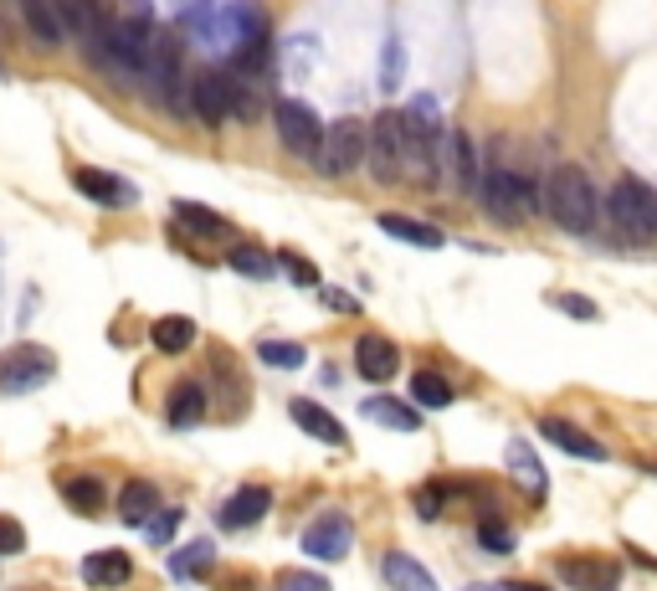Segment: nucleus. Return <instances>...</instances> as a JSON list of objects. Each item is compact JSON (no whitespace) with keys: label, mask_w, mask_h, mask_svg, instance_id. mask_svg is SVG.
<instances>
[{"label":"nucleus","mask_w":657,"mask_h":591,"mask_svg":"<svg viewBox=\"0 0 657 591\" xmlns=\"http://www.w3.org/2000/svg\"><path fill=\"white\" fill-rule=\"evenodd\" d=\"M155 510H160V489L149 484V479L123 484V494H119V520L123 524H149V514Z\"/></svg>","instance_id":"a878e982"},{"label":"nucleus","mask_w":657,"mask_h":591,"mask_svg":"<svg viewBox=\"0 0 657 591\" xmlns=\"http://www.w3.org/2000/svg\"><path fill=\"white\" fill-rule=\"evenodd\" d=\"M416 514H421V520H437V514H442V489H421V494H416Z\"/></svg>","instance_id":"ea45409f"},{"label":"nucleus","mask_w":657,"mask_h":591,"mask_svg":"<svg viewBox=\"0 0 657 591\" xmlns=\"http://www.w3.org/2000/svg\"><path fill=\"white\" fill-rule=\"evenodd\" d=\"M52 6H57V21H62V31H68V37H78V41H93L98 27L108 21L103 0H52Z\"/></svg>","instance_id":"aec40b11"},{"label":"nucleus","mask_w":657,"mask_h":591,"mask_svg":"<svg viewBox=\"0 0 657 591\" xmlns=\"http://www.w3.org/2000/svg\"><path fill=\"white\" fill-rule=\"evenodd\" d=\"M82 581L88 587H123V581L135 577V555L129 551H93V555H82Z\"/></svg>","instance_id":"a211bd4d"},{"label":"nucleus","mask_w":657,"mask_h":591,"mask_svg":"<svg viewBox=\"0 0 657 591\" xmlns=\"http://www.w3.org/2000/svg\"><path fill=\"white\" fill-rule=\"evenodd\" d=\"M149 345L165 349V355H186V349L196 345V319H186V314H165V319L149 324Z\"/></svg>","instance_id":"b1692460"},{"label":"nucleus","mask_w":657,"mask_h":591,"mask_svg":"<svg viewBox=\"0 0 657 591\" xmlns=\"http://www.w3.org/2000/svg\"><path fill=\"white\" fill-rule=\"evenodd\" d=\"M272 124H278V139L288 155H298V160H313L323 145V119L313 114L303 98H282V104H272Z\"/></svg>","instance_id":"0eeeda50"},{"label":"nucleus","mask_w":657,"mask_h":591,"mask_svg":"<svg viewBox=\"0 0 657 591\" xmlns=\"http://www.w3.org/2000/svg\"><path fill=\"white\" fill-rule=\"evenodd\" d=\"M227 268H231V273H242V278L268 283L272 273H278V257L262 253V247H252V243H237V247L227 253Z\"/></svg>","instance_id":"cd10ccee"},{"label":"nucleus","mask_w":657,"mask_h":591,"mask_svg":"<svg viewBox=\"0 0 657 591\" xmlns=\"http://www.w3.org/2000/svg\"><path fill=\"white\" fill-rule=\"evenodd\" d=\"M206 386L201 381H180V386L170 391V427H196V422H206Z\"/></svg>","instance_id":"393cba45"},{"label":"nucleus","mask_w":657,"mask_h":591,"mask_svg":"<svg viewBox=\"0 0 657 591\" xmlns=\"http://www.w3.org/2000/svg\"><path fill=\"white\" fill-rule=\"evenodd\" d=\"M550 304H555V309H560V314H570V319H580V324L601 319V309H596V304H590V298H580V294H555Z\"/></svg>","instance_id":"c9c22d12"},{"label":"nucleus","mask_w":657,"mask_h":591,"mask_svg":"<svg viewBox=\"0 0 657 591\" xmlns=\"http://www.w3.org/2000/svg\"><path fill=\"white\" fill-rule=\"evenodd\" d=\"M268 510H272V494H268V489H262V484H247V489H237V494L221 504V514H216V520H221V530H247V524H257Z\"/></svg>","instance_id":"dca6fc26"},{"label":"nucleus","mask_w":657,"mask_h":591,"mask_svg":"<svg viewBox=\"0 0 657 591\" xmlns=\"http://www.w3.org/2000/svg\"><path fill=\"white\" fill-rule=\"evenodd\" d=\"M278 268L288 273V278H293L298 288H319V268H313V263H309L303 253H288V247H282V253H278Z\"/></svg>","instance_id":"72a5a7b5"},{"label":"nucleus","mask_w":657,"mask_h":591,"mask_svg":"<svg viewBox=\"0 0 657 591\" xmlns=\"http://www.w3.org/2000/svg\"><path fill=\"white\" fill-rule=\"evenodd\" d=\"M288 412H293V422L309 432V437H319V443H329V447H349L345 422H339L329 406L309 402V396H298V402H288Z\"/></svg>","instance_id":"4468645a"},{"label":"nucleus","mask_w":657,"mask_h":591,"mask_svg":"<svg viewBox=\"0 0 657 591\" xmlns=\"http://www.w3.org/2000/svg\"><path fill=\"white\" fill-rule=\"evenodd\" d=\"M606 216L627 243H657V190L647 180H617L606 196Z\"/></svg>","instance_id":"7ed1b4c3"},{"label":"nucleus","mask_w":657,"mask_h":591,"mask_svg":"<svg viewBox=\"0 0 657 591\" xmlns=\"http://www.w3.org/2000/svg\"><path fill=\"white\" fill-rule=\"evenodd\" d=\"M442 165L452 170L457 196H478V175H484V165H478V149H472V139L462 135V129H452V135L442 139Z\"/></svg>","instance_id":"ddd939ff"},{"label":"nucleus","mask_w":657,"mask_h":591,"mask_svg":"<svg viewBox=\"0 0 657 591\" xmlns=\"http://www.w3.org/2000/svg\"><path fill=\"white\" fill-rule=\"evenodd\" d=\"M504 463H509L514 484H519L524 494H529V499L539 504V499H545V484H550V479H545V463L535 457V447L524 443V437H514V443H509V453H504Z\"/></svg>","instance_id":"6ab92c4d"},{"label":"nucleus","mask_w":657,"mask_h":591,"mask_svg":"<svg viewBox=\"0 0 657 591\" xmlns=\"http://www.w3.org/2000/svg\"><path fill=\"white\" fill-rule=\"evenodd\" d=\"M365 149H370V124L365 119H335L323 129V145L313 155L323 175H349L365 165Z\"/></svg>","instance_id":"423d86ee"},{"label":"nucleus","mask_w":657,"mask_h":591,"mask_svg":"<svg viewBox=\"0 0 657 591\" xmlns=\"http://www.w3.org/2000/svg\"><path fill=\"white\" fill-rule=\"evenodd\" d=\"M57 494L68 499V510H78V514H98V510H103V484H98L93 473H68V479L57 484Z\"/></svg>","instance_id":"bb28decb"},{"label":"nucleus","mask_w":657,"mask_h":591,"mask_svg":"<svg viewBox=\"0 0 657 591\" xmlns=\"http://www.w3.org/2000/svg\"><path fill=\"white\" fill-rule=\"evenodd\" d=\"M478 201L494 216L498 227H519L529 211H545V186H535L524 170L504 160H488L484 175H478Z\"/></svg>","instance_id":"f03ea898"},{"label":"nucleus","mask_w":657,"mask_h":591,"mask_svg":"<svg viewBox=\"0 0 657 591\" xmlns=\"http://www.w3.org/2000/svg\"><path fill=\"white\" fill-rule=\"evenodd\" d=\"M539 432H545V443H555L560 453H570V457H590V463H601L606 457V447L596 443V437H586V432L570 427L565 417H545L539 422Z\"/></svg>","instance_id":"5701e85b"},{"label":"nucleus","mask_w":657,"mask_h":591,"mask_svg":"<svg viewBox=\"0 0 657 591\" xmlns=\"http://www.w3.org/2000/svg\"><path fill=\"white\" fill-rule=\"evenodd\" d=\"M57 376V355L47 345H11L0 355V396H31Z\"/></svg>","instance_id":"39448f33"},{"label":"nucleus","mask_w":657,"mask_h":591,"mask_svg":"<svg viewBox=\"0 0 657 591\" xmlns=\"http://www.w3.org/2000/svg\"><path fill=\"white\" fill-rule=\"evenodd\" d=\"M272 591H335L323 577H313V571H288V577H278V587Z\"/></svg>","instance_id":"4c0bfd02"},{"label":"nucleus","mask_w":657,"mask_h":591,"mask_svg":"<svg viewBox=\"0 0 657 591\" xmlns=\"http://www.w3.org/2000/svg\"><path fill=\"white\" fill-rule=\"evenodd\" d=\"M365 422H376V427H390V432H416L421 427V412H416L411 402H401V396H370V402H360Z\"/></svg>","instance_id":"4be33fe9"},{"label":"nucleus","mask_w":657,"mask_h":591,"mask_svg":"<svg viewBox=\"0 0 657 591\" xmlns=\"http://www.w3.org/2000/svg\"><path fill=\"white\" fill-rule=\"evenodd\" d=\"M72 186H78L93 206H108V211H129V206L139 201V190L129 186L123 175L98 170V165H78V170H72Z\"/></svg>","instance_id":"9d476101"},{"label":"nucleus","mask_w":657,"mask_h":591,"mask_svg":"<svg viewBox=\"0 0 657 591\" xmlns=\"http://www.w3.org/2000/svg\"><path fill=\"white\" fill-rule=\"evenodd\" d=\"M257 361H268L272 371H298V365L309 361V349L298 345V339H262V345H257Z\"/></svg>","instance_id":"473e14b6"},{"label":"nucleus","mask_w":657,"mask_h":591,"mask_svg":"<svg viewBox=\"0 0 657 591\" xmlns=\"http://www.w3.org/2000/svg\"><path fill=\"white\" fill-rule=\"evenodd\" d=\"M560 581L576 591H617L621 587V571L601 555H565L560 561Z\"/></svg>","instance_id":"f8f14e48"},{"label":"nucleus","mask_w":657,"mask_h":591,"mask_svg":"<svg viewBox=\"0 0 657 591\" xmlns=\"http://www.w3.org/2000/svg\"><path fill=\"white\" fill-rule=\"evenodd\" d=\"M175 524H180V510H155V514H149V524H145L149 545H170V540H175Z\"/></svg>","instance_id":"f704fd0d"},{"label":"nucleus","mask_w":657,"mask_h":591,"mask_svg":"<svg viewBox=\"0 0 657 591\" xmlns=\"http://www.w3.org/2000/svg\"><path fill=\"white\" fill-rule=\"evenodd\" d=\"M627 555H631V561H637V565H647V571H657V561H653V555H647V551H637V545H627Z\"/></svg>","instance_id":"a19ab883"},{"label":"nucleus","mask_w":657,"mask_h":591,"mask_svg":"<svg viewBox=\"0 0 657 591\" xmlns=\"http://www.w3.org/2000/svg\"><path fill=\"white\" fill-rule=\"evenodd\" d=\"M376 227L386 232V237H396V243L421 247V253H437V247H447V237L431 227V221H416V216H401V211H380Z\"/></svg>","instance_id":"f3484780"},{"label":"nucleus","mask_w":657,"mask_h":591,"mask_svg":"<svg viewBox=\"0 0 657 591\" xmlns=\"http://www.w3.org/2000/svg\"><path fill=\"white\" fill-rule=\"evenodd\" d=\"M139 88L149 93L155 108H170V114L186 108V98H180V37H175V31H155V37H149V57H145V78H139Z\"/></svg>","instance_id":"20e7f679"},{"label":"nucleus","mask_w":657,"mask_h":591,"mask_svg":"<svg viewBox=\"0 0 657 591\" xmlns=\"http://www.w3.org/2000/svg\"><path fill=\"white\" fill-rule=\"evenodd\" d=\"M545 211L560 232L570 237H590L601 227V196L590 186V175L580 165H555L550 180H545Z\"/></svg>","instance_id":"f257e3e1"},{"label":"nucleus","mask_w":657,"mask_h":591,"mask_svg":"<svg viewBox=\"0 0 657 591\" xmlns=\"http://www.w3.org/2000/svg\"><path fill=\"white\" fill-rule=\"evenodd\" d=\"M380 577H386L390 591H437L431 571L416 561V555H406V551H386V561H380Z\"/></svg>","instance_id":"412c9836"},{"label":"nucleus","mask_w":657,"mask_h":591,"mask_svg":"<svg viewBox=\"0 0 657 591\" xmlns=\"http://www.w3.org/2000/svg\"><path fill=\"white\" fill-rule=\"evenodd\" d=\"M478 545H484V551H514V535L498 530V520H484L478 524Z\"/></svg>","instance_id":"58836bf2"},{"label":"nucleus","mask_w":657,"mask_h":591,"mask_svg":"<svg viewBox=\"0 0 657 591\" xmlns=\"http://www.w3.org/2000/svg\"><path fill=\"white\" fill-rule=\"evenodd\" d=\"M355 371H360L365 381H390L401 371V349L390 345L386 335H360V345H355Z\"/></svg>","instance_id":"2eb2a0df"},{"label":"nucleus","mask_w":657,"mask_h":591,"mask_svg":"<svg viewBox=\"0 0 657 591\" xmlns=\"http://www.w3.org/2000/svg\"><path fill=\"white\" fill-rule=\"evenodd\" d=\"M216 561V545L211 540H190L186 551H175V561H170V571L180 581H196V577H206V565Z\"/></svg>","instance_id":"2f4dec72"},{"label":"nucleus","mask_w":657,"mask_h":591,"mask_svg":"<svg viewBox=\"0 0 657 591\" xmlns=\"http://www.w3.org/2000/svg\"><path fill=\"white\" fill-rule=\"evenodd\" d=\"M411 402L427 406V412H442V406H452V386H447L437 371H416L411 376Z\"/></svg>","instance_id":"7c9ffc66"},{"label":"nucleus","mask_w":657,"mask_h":591,"mask_svg":"<svg viewBox=\"0 0 657 591\" xmlns=\"http://www.w3.org/2000/svg\"><path fill=\"white\" fill-rule=\"evenodd\" d=\"M175 221H180V227H190V232H211V237H227L231 232V221L221 211H211V206H196V201H175Z\"/></svg>","instance_id":"c85d7f7f"},{"label":"nucleus","mask_w":657,"mask_h":591,"mask_svg":"<svg viewBox=\"0 0 657 591\" xmlns=\"http://www.w3.org/2000/svg\"><path fill=\"white\" fill-rule=\"evenodd\" d=\"M349 545H355V524H349V514H319V520L303 530V551L313 555V561H345Z\"/></svg>","instance_id":"9b49d317"},{"label":"nucleus","mask_w":657,"mask_h":591,"mask_svg":"<svg viewBox=\"0 0 657 591\" xmlns=\"http://www.w3.org/2000/svg\"><path fill=\"white\" fill-rule=\"evenodd\" d=\"M27 31L41 41V47H62V21H57V6H47V0H27Z\"/></svg>","instance_id":"c756f323"},{"label":"nucleus","mask_w":657,"mask_h":591,"mask_svg":"<svg viewBox=\"0 0 657 591\" xmlns=\"http://www.w3.org/2000/svg\"><path fill=\"white\" fill-rule=\"evenodd\" d=\"M365 160H370V175H376L380 186H396V180H406V160H401V108H386V114L370 124V149H365Z\"/></svg>","instance_id":"6e6552de"},{"label":"nucleus","mask_w":657,"mask_h":591,"mask_svg":"<svg viewBox=\"0 0 657 591\" xmlns=\"http://www.w3.org/2000/svg\"><path fill=\"white\" fill-rule=\"evenodd\" d=\"M468 591H504V587H468Z\"/></svg>","instance_id":"37998d69"},{"label":"nucleus","mask_w":657,"mask_h":591,"mask_svg":"<svg viewBox=\"0 0 657 591\" xmlns=\"http://www.w3.org/2000/svg\"><path fill=\"white\" fill-rule=\"evenodd\" d=\"M504 591H550V587H535V581H509Z\"/></svg>","instance_id":"79ce46f5"},{"label":"nucleus","mask_w":657,"mask_h":591,"mask_svg":"<svg viewBox=\"0 0 657 591\" xmlns=\"http://www.w3.org/2000/svg\"><path fill=\"white\" fill-rule=\"evenodd\" d=\"M21 551H27V530H21V520L0 514V555H21Z\"/></svg>","instance_id":"e433bc0d"},{"label":"nucleus","mask_w":657,"mask_h":591,"mask_svg":"<svg viewBox=\"0 0 657 591\" xmlns=\"http://www.w3.org/2000/svg\"><path fill=\"white\" fill-rule=\"evenodd\" d=\"M190 114L201 124H227L231 119V104H237V78L231 72H201V78L190 82Z\"/></svg>","instance_id":"1a4fd4ad"}]
</instances>
